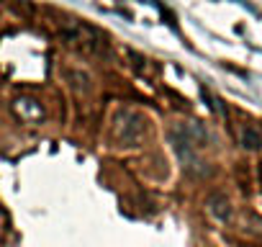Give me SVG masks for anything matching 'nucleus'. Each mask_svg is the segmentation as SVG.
<instances>
[{
	"instance_id": "2",
	"label": "nucleus",
	"mask_w": 262,
	"mask_h": 247,
	"mask_svg": "<svg viewBox=\"0 0 262 247\" xmlns=\"http://www.w3.org/2000/svg\"><path fill=\"white\" fill-rule=\"evenodd\" d=\"M206 206H208L211 216H216L219 221H226V219L231 216V203H229V198H226L224 193H213V196H208Z\"/></svg>"
},
{
	"instance_id": "4",
	"label": "nucleus",
	"mask_w": 262,
	"mask_h": 247,
	"mask_svg": "<svg viewBox=\"0 0 262 247\" xmlns=\"http://www.w3.org/2000/svg\"><path fill=\"white\" fill-rule=\"evenodd\" d=\"M259 180H262V165H259Z\"/></svg>"
},
{
	"instance_id": "3",
	"label": "nucleus",
	"mask_w": 262,
	"mask_h": 247,
	"mask_svg": "<svg viewBox=\"0 0 262 247\" xmlns=\"http://www.w3.org/2000/svg\"><path fill=\"white\" fill-rule=\"evenodd\" d=\"M239 142L244 150L249 152H259L262 150V132L257 127H252V123H244L242 127V134H239Z\"/></svg>"
},
{
	"instance_id": "1",
	"label": "nucleus",
	"mask_w": 262,
	"mask_h": 247,
	"mask_svg": "<svg viewBox=\"0 0 262 247\" xmlns=\"http://www.w3.org/2000/svg\"><path fill=\"white\" fill-rule=\"evenodd\" d=\"M121 139L134 145L139 142V137L144 134V116L142 113H134V111H123L121 113Z\"/></svg>"
}]
</instances>
